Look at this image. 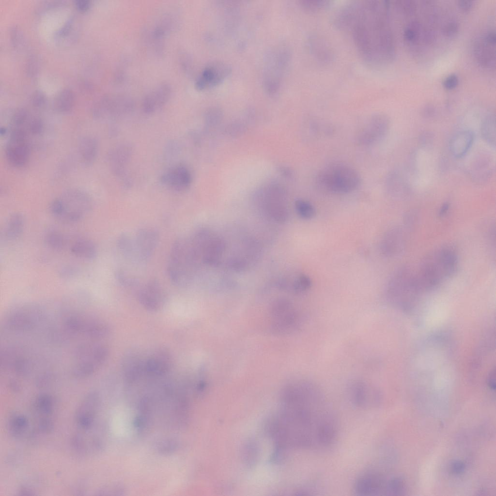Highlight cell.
Here are the masks:
<instances>
[{
  "mask_svg": "<svg viewBox=\"0 0 496 496\" xmlns=\"http://www.w3.org/2000/svg\"><path fill=\"white\" fill-rule=\"evenodd\" d=\"M290 287L295 293H302L308 290L311 287L310 279L304 274H299L294 277L289 283Z\"/></svg>",
  "mask_w": 496,
  "mask_h": 496,
  "instance_id": "33",
  "label": "cell"
},
{
  "mask_svg": "<svg viewBox=\"0 0 496 496\" xmlns=\"http://www.w3.org/2000/svg\"><path fill=\"white\" fill-rule=\"evenodd\" d=\"M138 287L137 297L145 309L154 312L163 307L166 301V295L157 280L152 279L144 285L139 284Z\"/></svg>",
  "mask_w": 496,
  "mask_h": 496,
  "instance_id": "12",
  "label": "cell"
},
{
  "mask_svg": "<svg viewBox=\"0 0 496 496\" xmlns=\"http://www.w3.org/2000/svg\"><path fill=\"white\" fill-rule=\"evenodd\" d=\"M172 357L166 348H157L145 361V372L151 376H163L171 369Z\"/></svg>",
  "mask_w": 496,
  "mask_h": 496,
  "instance_id": "16",
  "label": "cell"
},
{
  "mask_svg": "<svg viewBox=\"0 0 496 496\" xmlns=\"http://www.w3.org/2000/svg\"><path fill=\"white\" fill-rule=\"evenodd\" d=\"M122 372L124 378L129 383L135 382L145 372V361L139 352L132 350L127 352L123 358Z\"/></svg>",
  "mask_w": 496,
  "mask_h": 496,
  "instance_id": "20",
  "label": "cell"
},
{
  "mask_svg": "<svg viewBox=\"0 0 496 496\" xmlns=\"http://www.w3.org/2000/svg\"><path fill=\"white\" fill-rule=\"evenodd\" d=\"M458 83V78L455 74H451L447 77L443 81L444 87L448 90L455 88Z\"/></svg>",
  "mask_w": 496,
  "mask_h": 496,
  "instance_id": "50",
  "label": "cell"
},
{
  "mask_svg": "<svg viewBox=\"0 0 496 496\" xmlns=\"http://www.w3.org/2000/svg\"><path fill=\"white\" fill-rule=\"evenodd\" d=\"M132 148L127 144H122L110 151L108 160L114 174L118 176L124 172L125 165L128 164L132 155Z\"/></svg>",
  "mask_w": 496,
  "mask_h": 496,
  "instance_id": "22",
  "label": "cell"
},
{
  "mask_svg": "<svg viewBox=\"0 0 496 496\" xmlns=\"http://www.w3.org/2000/svg\"><path fill=\"white\" fill-rule=\"evenodd\" d=\"M301 5L310 11H317L324 9L330 5V1L326 0H302Z\"/></svg>",
  "mask_w": 496,
  "mask_h": 496,
  "instance_id": "39",
  "label": "cell"
},
{
  "mask_svg": "<svg viewBox=\"0 0 496 496\" xmlns=\"http://www.w3.org/2000/svg\"><path fill=\"white\" fill-rule=\"evenodd\" d=\"M387 182L388 188L390 193L399 198H406L409 194V187L400 175L392 173L389 176Z\"/></svg>",
  "mask_w": 496,
  "mask_h": 496,
  "instance_id": "30",
  "label": "cell"
},
{
  "mask_svg": "<svg viewBox=\"0 0 496 496\" xmlns=\"http://www.w3.org/2000/svg\"><path fill=\"white\" fill-rule=\"evenodd\" d=\"M406 241V234L402 227L392 228L384 234L381 240V252L388 257L399 256L404 251Z\"/></svg>",
  "mask_w": 496,
  "mask_h": 496,
  "instance_id": "17",
  "label": "cell"
},
{
  "mask_svg": "<svg viewBox=\"0 0 496 496\" xmlns=\"http://www.w3.org/2000/svg\"><path fill=\"white\" fill-rule=\"evenodd\" d=\"M159 235L156 230L144 227L139 230L133 238L135 262L144 263L150 259L158 243Z\"/></svg>",
  "mask_w": 496,
  "mask_h": 496,
  "instance_id": "11",
  "label": "cell"
},
{
  "mask_svg": "<svg viewBox=\"0 0 496 496\" xmlns=\"http://www.w3.org/2000/svg\"><path fill=\"white\" fill-rule=\"evenodd\" d=\"M281 417V439L301 449L331 445L338 434L337 421L320 388L301 380L289 386Z\"/></svg>",
  "mask_w": 496,
  "mask_h": 496,
  "instance_id": "1",
  "label": "cell"
},
{
  "mask_svg": "<svg viewBox=\"0 0 496 496\" xmlns=\"http://www.w3.org/2000/svg\"><path fill=\"white\" fill-rule=\"evenodd\" d=\"M45 241L48 247L56 250H62L65 244L63 236L61 233L54 231L46 234Z\"/></svg>",
  "mask_w": 496,
  "mask_h": 496,
  "instance_id": "38",
  "label": "cell"
},
{
  "mask_svg": "<svg viewBox=\"0 0 496 496\" xmlns=\"http://www.w3.org/2000/svg\"><path fill=\"white\" fill-rule=\"evenodd\" d=\"M420 292L416 274L407 267H402L389 279L386 287L385 296L390 303L403 307L413 302Z\"/></svg>",
  "mask_w": 496,
  "mask_h": 496,
  "instance_id": "6",
  "label": "cell"
},
{
  "mask_svg": "<svg viewBox=\"0 0 496 496\" xmlns=\"http://www.w3.org/2000/svg\"><path fill=\"white\" fill-rule=\"evenodd\" d=\"M91 1L89 0H76L75 5L77 9L80 11H86L91 6Z\"/></svg>",
  "mask_w": 496,
  "mask_h": 496,
  "instance_id": "51",
  "label": "cell"
},
{
  "mask_svg": "<svg viewBox=\"0 0 496 496\" xmlns=\"http://www.w3.org/2000/svg\"><path fill=\"white\" fill-rule=\"evenodd\" d=\"M481 136L483 140L490 146H496V117L490 114L483 119L480 128Z\"/></svg>",
  "mask_w": 496,
  "mask_h": 496,
  "instance_id": "29",
  "label": "cell"
},
{
  "mask_svg": "<svg viewBox=\"0 0 496 496\" xmlns=\"http://www.w3.org/2000/svg\"><path fill=\"white\" fill-rule=\"evenodd\" d=\"M75 100V94L72 90L67 88H63L54 97L53 108L58 112L67 113L73 108Z\"/></svg>",
  "mask_w": 496,
  "mask_h": 496,
  "instance_id": "26",
  "label": "cell"
},
{
  "mask_svg": "<svg viewBox=\"0 0 496 496\" xmlns=\"http://www.w3.org/2000/svg\"><path fill=\"white\" fill-rule=\"evenodd\" d=\"M49 210L53 216L60 218L64 212V206L60 198L55 199L51 202Z\"/></svg>",
  "mask_w": 496,
  "mask_h": 496,
  "instance_id": "45",
  "label": "cell"
},
{
  "mask_svg": "<svg viewBox=\"0 0 496 496\" xmlns=\"http://www.w3.org/2000/svg\"><path fill=\"white\" fill-rule=\"evenodd\" d=\"M77 268L73 265H66L60 269L59 275L63 279H70L76 276L78 274Z\"/></svg>",
  "mask_w": 496,
  "mask_h": 496,
  "instance_id": "47",
  "label": "cell"
},
{
  "mask_svg": "<svg viewBox=\"0 0 496 496\" xmlns=\"http://www.w3.org/2000/svg\"><path fill=\"white\" fill-rule=\"evenodd\" d=\"M458 30V25L456 21H451L447 23L442 28L444 35L452 37L455 35Z\"/></svg>",
  "mask_w": 496,
  "mask_h": 496,
  "instance_id": "48",
  "label": "cell"
},
{
  "mask_svg": "<svg viewBox=\"0 0 496 496\" xmlns=\"http://www.w3.org/2000/svg\"><path fill=\"white\" fill-rule=\"evenodd\" d=\"M457 264L456 251L451 247H444L426 257L416 274L421 291L432 289L452 276Z\"/></svg>",
  "mask_w": 496,
  "mask_h": 496,
  "instance_id": "3",
  "label": "cell"
},
{
  "mask_svg": "<svg viewBox=\"0 0 496 496\" xmlns=\"http://www.w3.org/2000/svg\"><path fill=\"white\" fill-rule=\"evenodd\" d=\"M79 32L78 20L75 17H71L56 32L54 38L60 45L69 46L77 40Z\"/></svg>",
  "mask_w": 496,
  "mask_h": 496,
  "instance_id": "24",
  "label": "cell"
},
{
  "mask_svg": "<svg viewBox=\"0 0 496 496\" xmlns=\"http://www.w3.org/2000/svg\"><path fill=\"white\" fill-rule=\"evenodd\" d=\"M24 223V217L21 213H16L12 215L4 227L3 235L5 238L10 241L18 238L23 232Z\"/></svg>",
  "mask_w": 496,
  "mask_h": 496,
  "instance_id": "25",
  "label": "cell"
},
{
  "mask_svg": "<svg viewBox=\"0 0 496 496\" xmlns=\"http://www.w3.org/2000/svg\"><path fill=\"white\" fill-rule=\"evenodd\" d=\"M79 151L83 162L87 165L92 164L97 154L98 144L96 140L91 137L83 138L80 141Z\"/></svg>",
  "mask_w": 496,
  "mask_h": 496,
  "instance_id": "28",
  "label": "cell"
},
{
  "mask_svg": "<svg viewBox=\"0 0 496 496\" xmlns=\"http://www.w3.org/2000/svg\"><path fill=\"white\" fill-rule=\"evenodd\" d=\"M134 108L133 100L124 95H107L94 104L92 112L97 119L119 118L130 113Z\"/></svg>",
  "mask_w": 496,
  "mask_h": 496,
  "instance_id": "9",
  "label": "cell"
},
{
  "mask_svg": "<svg viewBox=\"0 0 496 496\" xmlns=\"http://www.w3.org/2000/svg\"><path fill=\"white\" fill-rule=\"evenodd\" d=\"M172 93L170 86L167 83L160 84L144 97L142 108L147 114H152L162 108L169 100Z\"/></svg>",
  "mask_w": 496,
  "mask_h": 496,
  "instance_id": "19",
  "label": "cell"
},
{
  "mask_svg": "<svg viewBox=\"0 0 496 496\" xmlns=\"http://www.w3.org/2000/svg\"><path fill=\"white\" fill-rule=\"evenodd\" d=\"M116 277L118 282L124 287H137L140 284L136 279L130 276L123 270L118 271Z\"/></svg>",
  "mask_w": 496,
  "mask_h": 496,
  "instance_id": "41",
  "label": "cell"
},
{
  "mask_svg": "<svg viewBox=\"0 0 496 496\" xmlns=\"http://www.w3.org/2000/svg\"><path fill=\"white\" fill-rule=\"evenodd\" d=\"M449 208V204L447 202L444 203L440 208L439 211V216L442 217L444 216L448 212Z\"/></svg>",
  "mask_w": 496,
  "mask_h": 496,
  "instance_id": "57",
  "label": "cell"
},
{
  "mask_svg": "<svg viewBox=\"0 0 496 496\" xmlns=\"http://www.w3.org/2000/svg\"><path fill=\"white\" fill-rule=\"evenodd\" d=\"M40 68V62L36 56H31L26 65V71L28 75L31 78L35 77Z\"/></svg>",
  "mask_w": 496,
  "mask_h": 496,
  "instance_id": "43",
  "label": "cell"
},
{
  "mask_svg": "<svg viewBox=\"0 0 496 496\" xmlns=\"http://www.w3.org/2000/svg\"><path fill=\"white\" fill-rule=\"evenodd\" d=\"M310 48L314 55L319 59L327 61L331 58V53L327 46L317 39H310Z\"/></svg>",
  "mask_w": 496,
  "mask_h": 496,
  "instance_id": "36",
  "label": "cell"
},
{
  "mask_svg": "<svg viewBox=\"0 0 496 496\" xmlns=\"http://www.w3.org/2000/svg\"><path fill=\"white\" fill-rule=\"evenodd\" d=\"M474 139V134L472 131L467 130L458 132L450 142L451 153L456 158L463 157L471 147Z\"/></svg>",
  "mask_w": 496,
  "mask_h": 496,
  "instance_id": "23",
  "label": "cell"
},
{
  "mask_svg": "<svg viewBox=\"0 0 496 496\" xmlns=\"http://www.w3.org/2000/svg\"><path fill=\"white\" fill-rule=\"evenodd\" d=\"M424 114L426 117H430L434 114V109L432 107H428L425 109Z\"/></svg>",
  "mask_w": 496,
  "mask_h": 496,
  "instance_id": "58",
  "label": "cell"
},
{
  "mask_svg": "<svg viewBox=\"0 0 496 496\" xmlns=\"http://www.w3.org/2000/svg\"><path fill=\"white\" fill-rule=\"evenodd\" d=\"M9 32L11 42L13 46L16 48L21 47L24 42V38L20 29L16 26H12Z\"/></svg>",
  "mask_w": 496,
  "mask_h": 496,
  "instance_id": "42",
  "label": "cell"
},
{
  "mask_svg": "<svg viewBox=\"0 0 496 496\" xmlns=\"http://www.w3.org/2000/svg\"><path fill=\"white\" fill-rule=\"evenodd\" d=\"M60 199L64 206V212L59 219L65 223L80 220L92 208V202L89 195L77 189L67 190Z\"/></svg>",
  "mask_w": 496,
  "mask_h": 496,
  "instance_id": "8",
  "label": "cell"
},
{
  "mask_svg": "<svg viewBox=\"0 0 496 496\" xmlns=\"http://www.w3.org/2000/svg\"><path fill=\"white\" fill-rule=\"evenodd\" d=\"M53 406V399L48 395L42 394L36 399L35 409L39 414L42 415H48L51 414Z\"/></svg>",
  "mask_w": 496,
  "mask_h": 496,
  "instance_id": "34",
  "label": "cell"
},
{
  "mask_svg": "<svg viewBox=\"0 0 496 496\" xmlns=\"http://www.w3.org/2000/svg\"><path fill=\"white\" fill-rule=\"evenodd\" d=\"M388 1L350 2L340 7L333 18L334 26L349 30L363 61L377 67L390 62L394 55Z\"/></svg>",
  "mask_w": 496,
  "mask_h": 496,
  "instance_id": "2",
  "label": "cell"
},
{
  "mask_svg": "<svg viewBox=\"0 0 496 496\" xmlns=\"http://www.w3.org/2000/svg\"><path fill=\"white\" fill-rule=\"evenodd\" d=\"M229 73L228 66L221 63H215L206 67L197 78L195 86L198 89L203 90L220 82Z\"/></svg>",
  "mask_w": 496,
  "mask_h": 496,
  "instance_id": "21",
  "label": "cell"
},
{
  "mask_svg": "<svg viewBox=\"0 0 496 496\" xmlns=\"http://www.w3.org/2000/svg\"><path fill=\"white\" fill-rule=\"evenodd\" d=\"M199 264L190 239H177L172 245L167 266L171 282L178 287L188 286L193 279Z\"/></svg>",
  "mask_w": 496,
  "mask_h": 496,
  "instance_id": "4",
  "label": "cell"
},
{
  "mask_svg": "<svg viewBox=\"0 0 496 496\" xmlns=\"http://www.w3.org/2000/svg\"><path fill=\"white\" fill-rule=\"evenodd\" d=\"M6 129H4V128H1L0 129V133H1V134H4L6 133Z\"/></svg>",
  "mask_w": 496,
  "mask_h": 496,
  "instance_id": "59",
  "label": "cell"
},
{
  "mask_svg": "<svg viewBox=\"0 0 496 496\" xmlns=\"http://www.w3.org/2000/svg\"><path fill=\"white\" fill-rule=\"evenodd\" d=\"M432 136L430 135V133H425L424 134L422 135L420 138V141L423 144H426L428 143H430V141H431L432 140Z\"/></svg>",
  "mask_w": 496,
  "mask_h": 496,
  "instance_id": "56",
  "label": "cell"
},
{
  "mask_svg": "<svg viewBox=\"0 0 496 496\" xmlns=\"http://www.w3.org/2000/svg\"><path fill=\"white\" fill-rule=\"evenodd\" d=\"M473 3V1L460 0L458 1V6L463 11H467L471 8Z\"/></svg>",
  "mask_w": 496,
  "mask_h": 496,
  "instance_id": "53",
  "label": "cell"
},
{
  "mask_svg": "<svg viewBox=\"0 0 496 496\" xmlns=\"http://www.w3.org/2000/svg\"><path fill=\"white\" fill-rule=\"evenodd\" d=\"M465 468L464 465L459 461L454 462L451 465V470L455 473H460L462 472Z\"/></svg>",
  "mask_w": 496,
  "mask_h": 496,
  "instance_id": "52",
  "label": "cell"
},
{
  "mask_svg": "<svg viewBox=\"0 0 496 496\" xmlns=\"http://www.w3.org/2000/svg\"><path fill=\"white\" fill-rule=\"evenodd\" d=\"M117 245L122 254L126 258L135 262L133 238L125 233L122 234L117 240Z\"/></svg>",
  "mask_w": 496,
  "mask_h": 496,
  "instance_id": "31",
  "label": "cell"
},
{
  "mask_svg": "<svg viewBox=\"0 0 496 496\" xmlns=\"http://www.w3.org/2000/svg\"><path fill=\"white\" fill-rule=\"evenodd\" d=\"M161 183L167 187L176 191L187 189L191 185L190 172L185 166L178 165L167 170L161 176Z\"/></svg>",
  "mask_w": 496,
  "mask_h": 496,
  "instance_id": "18",
  "label": "cell"
},
{
  "mask_svg": "<svg viewBox=\"0 0 496 496\" xmlns=\"http://www.w3.org/2000/svg\"><path fill=\"white\" fill-rule=\"evenodd\" d=\"M361 179L353 168L341 163L329 164L317 174L315 182L321 191L330 194H342L356 190Z\"/></svg>",
  "mask_w": 496,
  "mask_h": 496,
  "instance_id": "5",
  "label": "cell"
},
{
  "mask_svg": "<svg viewBox=\"0 0 496 496\" xmlns=\"http://www.w3.org/2000/svg\"><path fill=\"white\" fill-rule=\"evenodd\" d=\"M488 378V383L489 386L491 389H495L496 387L495 384V369L492 370Z\"/></svg>",
  "mask_w": 496,
  "mask_h": 496,
  "instance_id": "54",
  "label": "cell"
},
{
  "mask_svg": "<svg viewBox=\"0 0 496 496\" xmlns=\"http://www.w3.org/2000/svg\"><path fill=\"white\" fill-rule=\"evenodd\" d=\"M28 425V420L26 418L21 415L13 416L11 418L9 424L10 431L13 434L16 436L22 434L26 430Z\"/></svg>",
  "mask_w": 496,
  "mask_h": 496,
  "instance_id": "37",
  "label": "cell"
},
{
  "mask_svg": "<svg viewBox=\"0 0 496 496\" xmlns=\"http://www.w3.org/2000/svg\"><path fill=\"white\" fill-rule=\"evenodd\" d=\"M28 118V112L23 108L16 110L12 119L13 123L16 126L23 124Z\"/></svg>",
  "mask_w": 496,
  "mask_h": 496,
  "instance_id": "46",
  "label": "cell"
},
{
  "mask_svg": "<svg viewBox=\"0 0 496 496\" xmlns=\"http://www.w3.org/2000/svg\"><path fill=\"white\" fill-rule=\"evenodd\" d=\"M390 122L388 117L382 113L372 115L358 130L356 141L361 146H370L381 141L389 129Z\"/></svg>",
  "mask_w": 496,
  "mask_h": 496,
  "instance_id": "10",
  "label": "cell"
},
{
  "mask_svg": "<svg viewBox=\"0 0 496 496\" xmlns=\"http://www.w3.org/2000/svg\"><path fill=\"white\" fill-rule=\"evenodd\" d=\"M294 206L297 214L303 219H311L315 214V210L313 206L309 202L305 200H296L294 203Z\"/></svg>",
  "mask_w": 496,
  "mask_h": 496,
  "instance_id": "35",
  "label": "cell"
},
{
  "mask_svg": "<svg viewBox=\"0 0 496 496\" xmlns=\"http://www.w3.org/2000/svg\"><path fill=\"white\" fill-rule=\"evenodd\" d=\"M485 40L489 43L495 45L496 41V35L495 31H489L485 36Z\"/></svg>",
  "mask_w": 496,
  "mask_h": 496,
  "instance_id": "55",
  "label": "cell"
},
{
  "mask_svg": "<svg viewBox=\"0 0 496 496\" xmlns=\"http://www.w3.org/2000/svg\"><path fill=\"white\" fill-rule=\"evenodd\" d=\"M491 163L487 158L477 161L473 166L472 173L478 180H484L491 172Z\"/></svg>",
  "mask_w": 496,
  "mask_h": 496,
  "instance_id": "32",
  "label": "cell"
},
{
  "mask_svg": "<svg viewBox=\"0 0 496 496\" xmlns=\"http://www.w3.org/2000/svg\"><path fill=\"white\" fill-rule=\"evenodd\" d=\"M387 482L374 467L361 474L356 480L354 489L359 496H376L385 493Z\"/></svg>",
  "mask_w": 496,
  "mask_h": 496,
  "instance_id": "14",
  "label": "cell"
},
{
  "mask_svg": "<svg viewBox=\"0 0 496 496\" xmlns=\"http://www.w3.org/2000/svg\"><path fill=\"white\" fill-rule=\"evenodd\" d=\"M99 403L98 394L89 393L82 401L75 414V420L79 428L83 430L90 429L94 422Z\"/></svg>",
  "mask_w": 496,
  "mask_h": 496,
  "instance_id": "15",
  "label": "cell"
},
{
  "mask_svg": "<svg viewBox=\"0 0 496 496\" xmlns=\"http://www.w3.org/2000/svg\"><path fill=\"white\" fill-rule=\"evenodd\" d=\"M29 127L32 134L38 135L43 131V123L40 118H34L30 122Z\"/></svg>",
  "mask_w": 496,
  "mask_h": 496,
  "instance_id": "49",
  "label": "cell"
},
{
  "mask_svg": "<svg viewBox=\"0 0 496 496\" xmlns=\"http://www.w3.org/2000/svg\"><path fill=\"white\" fill-rule=\"evenodd\" d=\"M5 154L9 162L14 166L21 167L26 163L29 156V148L24 130L16 128L13 131Z\"/></svg>",
  "mask_w": 496,
  "mask_h": 496,
  "instance_id": "13",
  "label": "cell"
},
{
  "mask_svg": "<svg viewBox=\"0 0 496 496\" xmlns=\"http://www.w3.org/2000/svg\"><path fill=\"white\" fill-rule=\"evenodd\" d=\"M46 96L41 90L35 91L31 95V101L32 105L37 108L43 107L46 102Z\"/></svg>",
  "mask_w": 496,
  "mask_h": 496,
  "instance_id": "44",
  "label": "cell"
},
{
  "mask_svg": "<svg viewBox=\"0 0 496 496\" xmlns=\"http://www.w3.org/2000/svg\"><path fill=\"white\" fill-rule=\"evenodd\" d=\"M347 395L353 405L361 409L376 408L380 404L382 399L380 391L375 386L358 378L348 382Z\"/></svg>",
  "mask_w": 496,
  "mask_h": 496,
  "instance_id": "7",
  "label": "cell"
},
{
  "mask_svg": "<svg viewBox=\"0 0 496 496\" xmlns=\"http://www.w3.org/2000/svg\"><path fill=\"white\" fill-rule=\"evenodd\" d=\"M72 253L76 256L86 260L94 259L97 255V248L91 240L86 239L77 240L72 245Z\"/></svg>",
  "mask_w": 496,
  "mask_h": 496,
  "instance_id": "27",
  "label": "cell"
},
{
  "mask_svg": "<svg viewBox=\"0 0 496 496\" xmlns=\"http://www.w3.org/2000/svg\"><path fill=\"white\" fill-rule=\"evenodd\" d=\"M403 489V483L402 480L396 478L387 482L385 494L390 495H400Z\"/></svg>",
  "mask_w": 496,
  "mask_h": 496,
  "instance_id": "40",
  "label": "cell"
}]
</instances>
